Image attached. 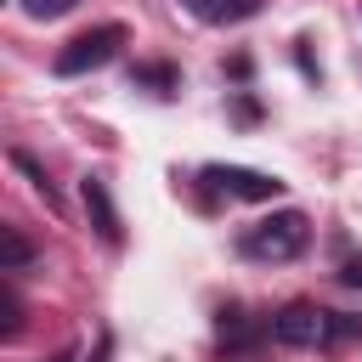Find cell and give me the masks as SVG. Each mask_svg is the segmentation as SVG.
I'll list each match as a JSON object with an SVG mask.
<instances>
[{"label": "cell", "mask_w": 362, "mask_h": 362, "mask_svg": "<svg viewBox=\"0 0 362 362\" xmlns=\"http://www.w3.org/2000/svg\"><path fill=\"white\" fill-rule=\"evenodd\" d=\"M79 198H85V215H90L96 238H102V243H119V238H124V226H119V209H113L107 181H102V175H85V181H79Z\"/></svg>", "instance_id": "5"}, {"label": "cell", "mask_w": 362, "mask_h": 362, "mask_svg": "<svg viewBox=\"0 0 362 362\" xmlns=\"http://www.w3.org/2000/svg\"><path fill=\"white\" fill-rule=\"evenodd\" d=\"M0 334H6V339H17V334H23V300H17V277H6V283H0Z\"/></svg>", "instance_id": "9"}, {"label": "cell", "mask_w": 362, "mask_h": 362, "mask_svg": "<svg viewBox=\"0 0 362 362\" xmlns=\"http://www.w3.org/2000/svg\"><path fill=\"white\" fill-rule=\"evenodd\" d=\"M311 243V221L300 209H277V215H260L255 226H243L238 249L249 260H294L300 249Z\"/></svg>", "instance_id": "1"}, {"label": "cell", "mask_w": 362, "mask_h": 362, "mask_svg": "<svg viewBox=\"0 0 362 362\" xmlns=\"http://www.w3.org/2000/svg\"><path fill=\"white\" fill-rule=\"evenodd\" d=\"M204 187H215V192H226V198H249V204H272V198L283 192L277 175L249 170V164H204Z\"/></svg>", "instance_id": "4"}, {"label": "cell", "mask_w": 362, "mask_h": 362, "mask_svg": "<svg viewBox=\"0 0 362 362\" xmlns=\"http://www.w3.org/2000/svg\"><path fill=\"white\" fill-rule=\"evenodd\" d=\"M181 11H192L198 23H243V17H255L260 11V0H181Z\"/></svg>", "instance_id": "6"}, {"label": "cell", "mask_w": 362, "mask_h": 362, "mask_svg": "<svg viewBox=\"0 0 362 362\" xmlns=\"http://www.w3.org/2000/svg\"><path fill=\"white\" fill-rule=\"evenodd\" d=\"M339 334V311H322L311 300H294L272 317V339L277 345H328Z\"/></svg>", "instance_id": "3"}, {"label": "cell", "mask_w": 362, "mask_h": 362, "mask_svg": "<svg viewBox=\"0 0 362 362\" xmlns=\"http://www.w3.org/2000/svg\"><path fill=\"white\" fill-rule=\"evenodd\" d=\"M130 85H153V90L164 96V90H175V68H170V62H136V68H130Z\"/></svg>", "instance_id": "10"}, {"label": "cell", "mask_w": 362, "mask_h": 362, "mask_svg": "<svg viewBox=\"0 0 362 362\" xmlns=\"http://www.w3.org/2000/svg\"><path fill=\"white\" fill-rule=\"evenodd\" d=\"M339 283H345V288H362V255H345V266H339Z\"/></svg>", "instance_id": "13"}, {"label": "cell", "mask_w": 362, "mask_h": 362, "mask_svg": "<svg viewBox=\"0 0 362 362\" xmlns=\"http://www.w3.org/2000/svg\"><path fill=\"white\" fill-rule=\"evenodd\" d=\"M51 362H74V351H57V356H51Z\"/></svg>", "instance_id": "14"}, {"label": "cell", "mask_w": 362, "mask_h": 362, "mask_svg": "<svg viewBox=\"0 0 362 362\" xmlns=\"http://www.w3.org/2000/svg\"><path fill=\"white\" fill-rule=\"evenodd\" d=\"M23 6V17H34V23H57V17H68L79 0H17Z\"/></svg>", "instance_id": "12"}, {"label": "cell", "mask_w": 362, "mask_h": 362, "mask_svg": "<svg viewBox=\"0 0 362 362\" xmlns=\"http://www.w3.org/2000/svg\"><path fill=\"white\" fill-rule=\"evenodd\" d=\"M11 164H17V170H23L28 181H34V192H40V198H45L51 209H62V198H57V187H51V175H45V170H40V164H34L28 153H11Z\"/></svg>", "instance_id": "11"}, {"label": "cell", "mask_w": 362, "mask_h": 362, "mask_svg": "<svg viewBox=\"0 0 362 362\" xmlns=\"http://www.w3.org/2000/svg\"><path fill=\"white\" fill-rule=\"evenodd\" d=\"M34 266V243L17 232V226H0V272L6 277H23Z\"/></svg>", "instance_id": "8"}, {"label": "cell", "mask_w": 362, "mask_h": 362, "mask_svg": "<svg viewBox=\"0 0 362 362\" xmlns=\"http://www.w3.org/2000/svg\"><path fill=\"white\" fill-rule=\"evenodd\" d=\"M255 345H260V334L249 328V317L238 305L221 311V356H255Z\"/></svg>", "instance_id": "7"}, {"label": "cell", "mask_w": 362, "mask_h": 362, "mask_svg": "<svg viewBox=\"0 0 362 362\" xmlns=\"http://www.w3.org/2000/svg\"><path fill=\"white\" fill-rule=\"evenodd\" d=\"M119 45H124V23H96V28H85V34H74L62 51H57V74L62 79H74V74H90V68H107L113 57H119Z\"/></svg>", "instance_id": "2"}]
</instances>
